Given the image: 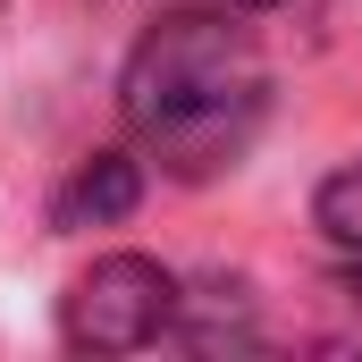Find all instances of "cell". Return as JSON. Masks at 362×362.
Returning a JSON list of instances; mask_svg holds the SVG:
<instances>
[{
    "label": "cell",
    "mask_w": 362,
    "mask_h": 362,
    "mask_svg": "<svg viewBox=\"0 0 362 362\" xmlns=\"http://www.w3.org/2000/svg\"><path fill=\"white\" fill-rule=\"evenodd\" d=\"M346 295H354V303H362V253H354V270H346Z\"/></svg>",
    "instance_id": "8992f818"
},
{
    "label": "cell",
    "mask_w": 362,
    "mask_h": 362,
    "mask_svg": "<svg viewBox=\"0 0 362 362\" xmlns=\"http://www.w3.org/2000/svg\"><path fill=\"white\" fill-rule=\"evenodd\" d=\"M160 337H177V346H245L253 337V295L236 286V278H202L194 295L177 286V303H169V329Z\"/></svg>",
    "instance_id": "277c9868"
},
{
    "label": "cell",
    "mask_w": 362,
    "mask_h": 362,
    "mask_svg": "<svg viewBox=\"0 0 362 362\" xmlns=\"http://www.w3.org/2000/svg\"><path fill=\"white\" fill-rule=\"evenodd\" d=\"M236 8H270V0H236Z\"/></svg>",
    "instance_id": "52a82bcc"
},
{
    "label": "cell",
    "mask_w": 362,
    "mask_h": 362,
    "mask_svg": "<svg viewBox=\"0 0 362 362\" xmlns=\"http://www.w3.org/2000/svg\"><path fill=\"white\" fill-rule=\"evenodd\" d=\"M262 101H270L262 42L236 17H219V8L160 17L127 51V76H118L127 127L144 135V152L169 177H219V169H236V152L262 127Z\"/></svg>",
    "instance_id": "6da1fadb"
},
{
    "label": "cell",
    "mask_w": 362,
    "mask_h": 362,
    "mask_svg": "<svg viewBox=\"0 0 362 362\" xmlns=\"http://www.w3.org/2000/svg\"><path fill=\"white\" fill-rule=\"evenodd\" d=\"M135 202H144V160H135V152H93V160H76L68 185L51 194V228H59V236L118 228Z\"/></svg>",
    "instance_id": "3957f363"
},
{
    "label": "cell",
    "mask_w": 362,
    "mask_h": 362,
    "mask_svg": "<svg viewBox=\"0 0 362 362\" xmlns=\"http://www.w3.org/2000/svg\"><path fill=\"white\" fill-rule=\"evenodd\" d=\"M169 303H177V278L152 253H101L59 295V337L76 354H135L169 329Z\"/></svg>",
    "instance_id": "7a4b0ae2"
},
{
    "label": "cell",
    "mask_w": 362,
    "mask_h": 362,
    "mask_svg": "<svg viewBox=\"0 0 362 362\" xmlns=\"http://www.w3.org/2000/svg\"><path fill=\"white\" fill-rule=\"evenodd\" d=\"M312 219H320V236H329V245L362 253V160H346V169H329V177H320Z\"/></svg>",
    "instance_id": "5b68a950"
}]
</instances>
